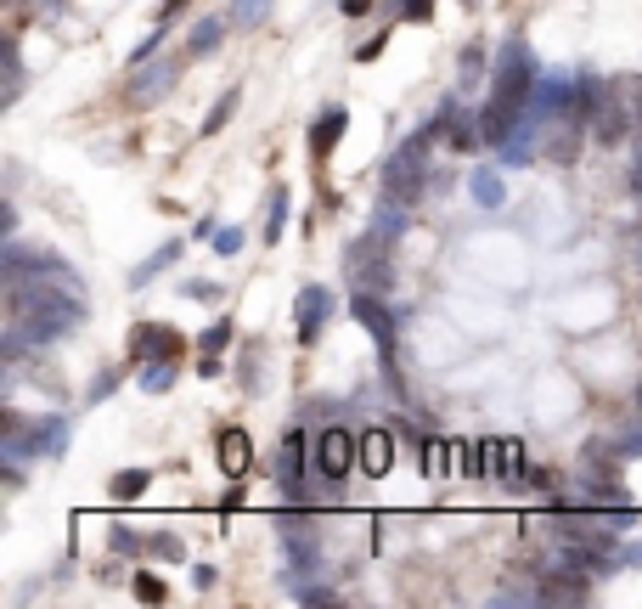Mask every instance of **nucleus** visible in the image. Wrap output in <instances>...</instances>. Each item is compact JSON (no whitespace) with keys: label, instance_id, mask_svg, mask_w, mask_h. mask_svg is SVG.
<instances>
[{"label":"nucleus","instance_id":"nucleus-1","mask_svg":"<svg viewBox=\"0 0 642 609\" xmlns=\"http://www.w3.org/2000/svg\"><path fill=\"white\" fill-rule=\"evenodd\" d=\"M428 141H434V130L423 125V130H412L395 153H389V164H384V198L389 204H417L423 193H428V176H434V169H428Z\"/></svg>","mask_w":642,"mask_h":609},{"label":"nucleus","instance_id":"nucleus-2","mask_svg":"<svg viewBox=\"0 0 642 609\" xmlns=\"http://www.w3.org/2000/svg\"><path fill=\"white\" fill-rule=\"evenodd\" d=\"M535 79H541V68H535L530 46H524L518 35H513V40H502V51H496V68H491V102H502V108H518V114H530Z\"/></svg>","mask_w":642,"mask_h":609},{"label":"nucleus","instance_id":"nucleus-3","mask_svg":"<svg viewBox=\"0 0 642 609\" xmlns=\"http://www.w3.org/2000/svg\"><path fill=\"white\" fill-rule=\"evenodd\" d=\"M310 452H316V474H322L327 485H344V480L355 474V463H360V434L344 429V423H322L316 441H310Z\"/></svg>","mask_w":642,"mask_h":609},{"label":"nucleus","instance_id":"nucleus-4","mask_svg":"<svg viewBox=\"0 0 642 609\" xmlns=\"http://www.w3.org/2000/svg\"><path fill=\"white\" fill-rule=\"evenodd\" d=\"M125 351H130V367H141V362H180L192 344H187V333L169 327V322H130Z\"/></svg>","mask_w":642,"mask_h":609},{"label":"nucleus","instance_id":"nucleus-5","mask_svg":"<svg viewBox=\"0 0 642 609\" xmlns=\"http://www.w3.org/2000/svg\"><path fill=\"white\" fill-rule=\"evenodd\" d=\"M349 316L373 333V344H378V356H384V367L395 362V351H401V316L384 305V294H373V288H355V299H349Z\"/></svg>","mask_w":642,"mask_h":609},{"label":"nucleus","instance_id":"nucleus-6","mask_svg":"<svg viewBox=\"0 0 642 609\" xmlns=\"http://www.w3.org/2000/svg\"><path fill=\"white\" fill-rule=\"evenodd\" d=\"M175 79H180V57H152V62L130 68L125 102H130L136 114H147V108H158V102H164V97L175 91Z\"/></svg>","mask_w":642,"mask_h":609},{"label":"nucleus","instance_id":"nucleus-7","mask_svg":"<svg viewBox=\"0 0 642 609\" xmlns=\"http://www.w3.org/2000/svg\"><path fill=\"white\" fill-rule=\"evenodd\" d=\"M349 277H355V288L389 294V288H395V259H389V243H378L373 232H366L360 243H349Z\"/></svg>","mask_w":642,"mask_h":609},{"label":"nucleus","instance_id":"nucleus-8","mask_svg":"<svg viewBox=\"0 0 642 609\" xmlns=\"http://www.w3.org/2000/svg\"><path fill=\"white\" fill-rule=\"evenodd\" d=\"M333 311H338V294H333L327 283H305V288H299V299H294V333H299L305 351H310V344L327 333Z\"/></svg>","mask_w":642,"mask_h":609},{"label":"nucleus","instance_id":"nucleus-9","mask_svg":"<svg viewBox=\"0 0 642 609\" xmlns=\"http://www.w3.org/2000/svg\"><path fill=\"white\" fill-rule=\"evenodd\" d=\"M428 130H434V141H451L456 153H474V147H485L480 114H463V102H456V97H445V102H439V114L428 119Z\"/></svg>","mask_w":642,"mask_h":609},{"label":"nucleus","instance_id":"nucleus-10","mask_svg":"<svg viewBox=\"0 0 642 609\" xmlns=\"http://www.w3.org/2000/svg\"><path fill=\"white\" fill-rule=\"evenodd\" d=\"M344 130H349V108H344V102H327V108L310 119V136H305V153H310V164H327V158L338 153Z\"/></svg>","mask_w":642,"mask_h":609},{"label":"nucleus","instance_id":"nucleus-11","mask_svg":"<svg viewBox=\"0 0 642 609\" xmlns=\"http://www.w3.org/2000/svg\"><path fill=\"white\" fill-rule=\"evenodd\" d=\"M215 463H220V474L226 480H243L248 469H254V441H248V429H220L215 434Z\"/></svg>","mask_w":642,"mask_h":609},{"label":"nucleus","instance_id":"nucleus-12","mask_svg":"<svg viewBox=\"0 0 642 609\" xmlns=\"http://www.w3.org/2000/svg\"><path fill=\"white\" fill-rule=\"evenodd\" d=\"M491 51H485V40H468L463 51H456V97H474L480 85H491Z\"/></svg>","mask_w":642,"mask_h":609},{"label":"nucleus","instance_id":"nucleus-13","mask_svg":"<svg viewBox=\"0 0 642 609\" xmlns=\"http://www.w3.org/2000/svg\"><path fill=\"white\" fill-rule=\"evenodd\" d=\"M395 441H401L395 429H366L360 434V474L366 480H384L395 469Z\"/></svg>","mask_w":642,"mask_h":609},{"label":"nucleus","instance_id":"nucleus-14","mask_svg":"<svg viewBox=\"0 0 642 609\" xmlns=\"http://www.w3.org/2000/svg\"><path fill=\"white\" fill-rule=\"evenodd\" d=\"M180 254H187V243H180V237H164V243H158V248H152V254L141 259V266L130 272V288H147L152 277H164V272L175 266V259H180Z\"/></svg>","mask_w":642,"mask_h":609},{"label":"nucleus","instance_id":"nucleus-15","mask_svg":"<svg viewBox=\"0 0 642 609\" xmlns=\"http://www.w3.org/2000/svg\"><path fill=\"white\" fill-rule=\"evenodd\" d=\"M406 226H412V209L384 198V204H378V215H373V226H366V232H373L378 243H389V248H395V243L406 237Z\"/></svg>","mask_w":642,"mask_h":609},{"label":"nucleus","instance_id":"nucleus-16","mask_svg":"<svg viewBox=\"0 0 642 609\" xmlns=\"http://www.w3.org/2000/svg\"><path fill=\"white\" fill-rule=\"evenodd\" d=\"M468 193H474V204H480L485 215H496V209L507 204V181L496 176V169H474V176H468Z\"/></svg>","mask_w":642,"mask_h":609},{"label":"nucleus","instance_id":"nucleus-17","mask_svg":"<svg viewBox=\"0 0 642 609\" xmlns=\"http://www.w3.org/2000/svg\"><path fill=\"white\" fill-rule=\"evenodd\" d=\"M288 209H294V193L288 187H270V204H265V248H277L283 232H288Z\"/></svg>","mask_w":642,"mask_h":609},{"label":"nucleus","instance_id":"nucleus-18","mask_svg":"<svg viewBox=\"0 0 642 609\" xmlns=\"http://www.w3.org/2000/svg\"><path fill=\"white\" fill-rule=\"evenodd\" d=\"M152 480H158L152 469H119V474L108 480V497H113V502H141V497L152 491Z\"/></svg>","mask_w":642,"mask_h":609},{"label":"nucleus","instance_id":"nucleus-19","mask_svg":"<svg viewBox=\"0 0 642 609\" xmlns=\"http://www.w3.org/2000/svg\"><path fill=\"white\" fill-rule=\"evenodd\" d=\"M237 108H243V91H237V85H226V97H220V102H215V108L204 114L198 136H204V141H209V136H220V130H226V125L237 119Z\"/></svg>","mask_w":642,"mask_h":609},{"label":"nucleus","instance_id":"nucleus-20","mask_svg":"<svg viewBox=\"0 0 642 609\" xmlns=\"http://www.w3.org/2000/svg\"><path fill=\"white\" fill-rule=\"evenodd\" d=\"M175 379H180V362H141V373H136L141 395H169Z\"/></svg>","mask_w":642,"mask_h":609},{"label":"nucleus","instance_id":"nucleus-21","mask_svg":"<svg viewBox=\"0 0 642 609\" xmlns=\"http://www.w3.org/2000/svg\"><path fill=\"white\" fill-rule=\"evenodd\" d=\"M231 338H237V327H231V316H215L192 344H198V356H226L231 351Z\"/></svg>","mask_w":642,"mask_h":609},{"label":"nucleus","instance_id":"nucleus-22","mask_svg":"<svg viewBox=\"0 0 642 609\" xmlns=\"http://www.w3.org/2000/svg\"><path fill=\"white\" fill-rule=\"evenodd\" d=\"M231 29V18H204L198 29H192V40H187V51L192 57H215L220 51V35Z\"/></svg>","mask_w":642,"mask_h":609},{"label":"nucleus","instance_id":"nucleus-23","mask_svg":"<svg viewBox=\"0 0 642 609\" xmlns=\"http://www.w3.org/2000/svg\"><path fill=\"white\" fill-rule=\"evenodd\" d=\"M130 592H136V603H164V598H169V587H164V576H158L152 564H136Z\"/></svg>","mask_w":642,"mask_h":609},{"label":"nucleus","instance_id":"nucleus-24","mask_svg":"<svg viewBox=\"0 0 642 609\" xmlns=\"http://www.w3.org/2000/svg\"><path fill=\"white\" fill-rule=\"evenodd\" d=\"M270 7H277V0H231L226 18H231V29H259L270 18Z\"/></svg>","mask_w":642,"mask_h":609},{"label":"nucleus","instance_id":"nucleus-25","mask_svg":"<svg viewBox=\"0 0 642 609\" xmlns=\"http://www.w3.org/2000/svg\"><path fill=\"white\" fill-rule=\"evenodd\" d=\"M141 559H158V564H180L187 559V542L169 537V531H147V553Z\"/></svg>","mask_w":642,"mask_h":609},{"label":"nucleus","instance_id":"nucleus-26","mask_svg":"<svg viewBox=\"0 0 642 609\" xmlns=\"http://www.w3.org/2000/svg\"><path fill=\"white\" fill-rule=\"evenodd\" d=\"M119 384H125V367H102L97 379L85 384V406H102V401H108V395H113Z\"/></svg>","mask_w":642,"mask_h":609},{"label":"nucleus","instance_id":"nucleus-27","mask_svg":"<svg viewBox=\"0 0 642 609\" xmlns=\"http://www.w3.org/2000/svg\"><path fill=\"white\" fill-rule=\"evenodd\" d=\"M108 537H113L108 548H113L119 559H141V553H147V531H130V525H113Z\"/></svg>","mask_w":642,"mask_h":609},{"label":"nucleus","instance_id":"nucleus-28","mask_svg":"<svg viewBox=\"0 0 642 609\" xmlns=\"http://www.w3.org/2000/svg\"><path fill=\"white\" fill-rule=\"evenodd\" d=\"M434 7L439 0H395V18L401 23H434Z\"/></svg>","mask_w":642,"mask_h":609},{"label":"nucleus","instance_id":"nucleus-29","mask_svg":"<svg viewBox=\"0 0 642 609\" xmlns=\"http://www.w3.org/2000/svg\"><path fill=\"white\" fill-rule=\"evenodd\" d=\"M243 243H248V237H243V226H220V232H215V254H220V259L243 254Z\"/></svg>","mask_w":642,"mask_h":609},{"label":"nucleus","instance_id":"nucleus-30","mask_svg":"<svg viewBox=\"0 0 642 609\" xmlns=\"http://www.w3.org/2000/svg\"><path fill=\"white\" fill-rule=\"evenodd\" d=\"M614 446H620V458H642V418L636 412H631V423H625V434H620Z\"/></svg>","mask_w":642,"mask_h":609},{"label":"nucleus","instance_id":"nucleus-31","mask_svg":"<svg viewBox=\"0 0 642 609\" xmlns=\"http://www.w3.org/2000/svg\"><path fill=\"white\" fill-rule=\"evenodd\" d=\"M491 603H541V592L535 587H496Z\"/></svg>","mask_w":642,"mask_h":609},{"label":"nucleus","instance_id":"nucleus-32","mask_svg":"<svg viewBox=\"0 0 642 609\" xmlns=\"http://www.w3.org/2000/svg\"><path fill=\"white\" fill-rule=\"evenodd\" d=\"M215 581H220L215 564H192V587H198V592H215Z\"/></svg>","mask_w":642,"mask_h":609},{"label":"nucleus","instance_id":"nucleus-33","mask_svg":"<svg viewBox=\"0 0 642 609\" xmlns=\"http://www.w3.org/2000/svg\"><path fill=\"white\" fill-rule=\"evenodd\" d=\"M384 46H389V35H373L366 46H355V62H373V57H384Z\"/></svg>","mask_w":642,"mask_h":609},{"label":"nucleus","instance_id":"nucleus-34","mask_svg":"<svg viewBox=\"0 0 642 609\" xmlns=\"http://www.w3.org/2000/svg\"><path fill=\"white\" fill-rule=\"evenodd\" d=\"M625 187H631V198H636V204H642V153H636V158H631V176H625Z\"/></svg>","mask_w":642,"mask_h":609},{"label":"nucleus","instance_id":"nucleus-35","mask_svg":"<svg viewBox=\"0 0 642 609\" xmlns=\"http://www.w3.org/2000/svg\"><path fill=\"white\" fill-rule=\"evenodd\" d=\"M220 373H226L220 356H198V379H220Z\"/></svg>","mask_w":642,"mask_h":609},{"label":"nucleus","instance_id":"nucleus-36","mask_svg":"<svg viewBox=\"0 0 642 609\" xmlns=\"http://www.w3.org/2000/svg\"><path fill=\"white\" fill-rule=\"evenodd\" d=\"M237 508H243V485H237V480H231V491H226V497H220V513H237Z\"/></svg>","mask_w":642,"mask_h":609},{"label":"nucleus","instance_id":"nucleus-37","mask_svg":"<svg viewBox=\"0 0 642 609\" xmlns=\"http://www.w3.org/2000/svg\"><path fill=\"white\" fill-rule=\"evenodd\" d=\"M373 7H378V0H344V18H366Z\"/></svg>","mask_w":642,"mask_h":609},{"label":"nucleus","instance_id":"nucleus-38","mask_svg":"<svg viewBox=\"0 0 642 609\" xmlns=\"http://www.w3.org/2000/svg\"><path fill=\"white\" fill-rule=\"evenodd\" d=\"M187 294H192V299H220V288H215V283H187Z\"/></svg>","mask_w":642,"mask_h":609},{"label":"nucleus","instance_id":"nucleus-39","mask_svg":"<svg viewBox=\"0 0 642 609\" xmlns=\"http://www.w3.org/2000/svg\"><path fill=\"white\" fill-rule=\"evenodd\" d=\"M180 7H192V0H164V7H158V23H169V18H175Z\"/></svg>","mask_w":642,"mask_h":609},{"label":"nucleus","instance_id":"nucleus-40","mask_svg":"<svg viewBox=\"0 0 642 609\" xmlns=\"http://www.w3.org/2000/svg\"><path fill=\"white\" fill-rule=\"evenodd\" d=\"M625 564H636V570H642V542H625Z\"/></svg>","mask_w":642,"mask_h":609},{"label":"nucleus","instance_id":"nucleus-41","mask_svg":"<svg viewBox=\"0 0 642 609\" xmlns=\"http://www.w3.org/2000/svg\"><path fill=\"white\" fill-rule=\"evenodd\" d=\"M631 401H636V406H631V412H636V418H642V379H636V395H631Z\"/></svg>","mask_w":642,"mask_h":609},{"label":"nucleus","instance_id":"nucleus-42","mask_svg":"<svg viewBox=\"0 0 642 609\" xmlns=\"http://www.w3.org/2000/svg\"><path fill=\"white\" fill-rule=\"evenodd\" d=\"M636 153H642V119H636Z\"/></svg>","mask_w":642,"mask_h":609}]
</instances>
